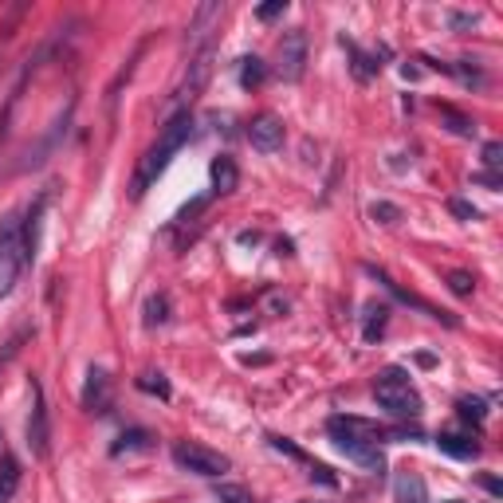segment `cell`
I'll use <instances>...</instances> for the list:
<instances>
[{
    "label": "cell",
    "instance_id": "28",
    "mask_svg": "<svg viewBox=\"0 0 503 503\" xmlns=\"http://www.w3.org/2000/svg\"><path fill=\"white\" fill-rule=\"evenodd\" d=\"M449 208L460 216V221H480V213H476V208H472L468 201H460V197H452V201H449Z\"/></svg>",
    "mask_w": 503,
    "mask_h": 503
},
{
    "label": "cell",
    "instance_id": "16",
    "mask_svg": "<svg viewBox=\"0 0 503 503\" xmlns=\"http://www.w3.org/2000/svg\"><path fill=\"white\" fill-rule=\"evenodd\" d=\"M150 449V433L146 429H130V433H122L118 436V444L110 452H115V457H122V452H146Z\"/></svg>",
    "mask_w": 503,
    "mask_h": 503
},
{
    "label": "cell",
    "instance_id": "3",
    "mask_svg": "<svg viewBox=\"0 0 503 503\" xmlns=\"http://www.w3.org/2000/svg\"><path fill=\"white\" fill-rule=\"evenodd\" d=\"M374 402L382 405V410L389 417H421L425 410V402H421V393H417V385L410 382V374L405 369H397V366H389L377 374V382H374Z\"/></svg>",
    "mask_w": 503,
    "mask_h": 503
},
{
    "label": "cell",
    "instance_id": "21",
    "mask_svg": "<svg viewBox=\"0 0 503 503\" xmlns=\"http://www.w3.org/2000/svg\"><path fill=\"white\" fill-rule=\"evenodd\" d=\"M138 389H146V393H158L161 402H166V397H169V382H166V374H154V369L138 377Z\"/></svg>",
    "mask_w": 503,
    "mask_h": 503
},
{
    "label": "cell",
    "instance_id": "25",
    "mask_svg": "<svg viewBox=\"0 0 503 503\" xmlns=\"http://www.w3.org/2000/svg\"><path fill=\"white\" fill-rule=\"evenodd\" d=\"M457 410H460V417H464V421H483V402H472V397H460V402H457Z\"/></svg>",
    "mask_w": 503,
    "mask_h": 503
},
{
    "label": "cell",
    "instance_id": "11",
    "mask_svg": "<svg viewBox=\"0 0 503 503\" xmlns=\"http://www.w3.org/2000/svg\"><path fill=\"white\" fill-rule=\"evenodd\" d=\"M393 499H397V503H429V491H425V480L417 476L413 468L397 472V476H393Z\"/></svg>",
    "mask_w": 503,
    "mask_h": 503
},
{
    "label": "cell",
    "instance_id": "23",
    "mask_svg": "<svg viewBox=\"0 0 503 503\" xmlns=\"http://www.w3.org/2000/svg\"><path fill=\"white\" fill-rule=\"evenodd\" d=\"M369 216L382 221V224H397V221H402V208L389 205V201H374V205H369Z\"/></svg>",
    "mask_w": 503,
    "mask_h": 503
},
{
    "label": "cell",
    "instance_id": "2",
    "mask_svg": "<svg viewBox=\"0 0 503 503\" xmlns=\"http://www.w3.org/2000/svg\"><path fill=\"white\" fill-rule=\"evenodd\" d=\"M327 429H330V436H335V444L354 464H362V468L374 472V476L385 472V457H382V449H377V441H385L389 429H377L374 421H362V417H330Z\"/></svg>",
    "mask_w": 503,
    "mask_h": 503
},
{
    "label": "cell",
    "instance_id": "24",
    "mask_svg": "<svg viewBox=\"0 0 503 503\" xmlns=\"http://www.w3.org/2000/svg\"><path fill=\"white\" fill-rule=\"evenodd\" d=\"M449 288L464 299V296H472V291H476V280H472L468 272H449Z\"/></svg>",
    "mask_w": 503,
    "mask_h": 503
},
{
    "label": "cell",
    "instance_id": "15",
    "mask_svg": "<svg viewBox=\"0 0 503 503\" xmlns=\"http://www.w3.org/2000/svg\"><path fill=\"white\" fill-rule=\"evenodd\" d=\"M20 488V464L16 457H0V503H8Z\"/></svg>",
    "mask_w": 503,
    "mask_h": 503
},
{
    "label": "cell",
    "instance_id": "32",
    "mask_svg": "<svg viewBox=\"0 0 503 503\" xmlns=\"http://www.w3.org/2000/svg\"><path fill=\"white\" fill-rule=\"evenodd\" d=\"M449 503H464V499H449Z\"/></svg>",
    "mask_w": 503,
    "mask_h": 503
},
{
    "label": "cell",
    "instance_id": "22",
    "mask_svg": "<svg viewBox=\"0 0 503 503\" xmlns=\"http://www.w3.org/2000/svg\"><path fill=\"white\" fill-rule=\"evenodd\" d=\"M166 311H169V299H166V296H154V299H150V303H146V327H161V322L169 319Z\"/></svg>",
    "mask_w": 503,
    "mask_h": 503
},
{
    "label": "cell",
    "instance_id": "29",
    "mask_svg": "<svg viewBox=\"0 0 503 503\" xmlns=\"http://www.w3.org/2000/svg\"><path fill=\"white\" fill-rule=\"evenodd\" d=\"M476 24V16H468V12H452V28H472Z\"/></svg>",
    "mask_w": 503,
    "mask_h": 503
},
{
    "label": "cell",
    "instance_id": "8",
    "mask_svg": "<svg viewBox=\"0 0 503 503\" xmlns=\"http://www.w3.org/2000/svg\"><path fill=\"white\" fill-rule=\"evenodd\" d=\"M221 16H224V4H221V0H205V4H197L193 20H189V52H197V47L213 44V32L221 28Z\"/></svg>",
    "mask_w": 503,
    "mask_h": 503
},
{
    "label": "cell",
    "instance_id": "17",
    "mask_svg": "<svg viewBox=\"0 0 503 503\" xmlns=\"http://www.w3.org/2000/svg\"><path fill=\"white\" fill-rule=\"evenodd\" d=\"M264 79H268V68H264V60H256V55L240 60V83H244V87H260Z\"/></svg>",
    "mask_w": 503,
    "mask_h": 503
},
{
    "label": "cell",
    "instance_id": "30",
    "mask_svg": "<svg viewBox=\"0 0 503 503\" xmlns=\"http://www.w3.org/2000/svg\"><path fill=\"white\" fill-rule=\"evenodd\" d=\"M480 483L491 491V496H503V488H499V480H496V476H480Z\"/></svg>",
    "mask_w": 503,
    "mask_h": 503
},
{
    "label": "cell",
    "instance_id": "4",
    "mask_svg": "<svg viewBox=\"0 0 503 503\" xmlns=\"http://www.w3.org/2000/svg\"><path fill=\"white\" fill-rule=\"evenodd\" d=\"M28 264H32V256L24 248V221L4 216L0 221V299H8L16 291Z\"/></svg>",
    "mask_w": 503,
    "mask_h": 503
},
{
    "label": "cell",
    "instance_id": "18",
    "mask_svg": "<svg viewBox=\"0 0 503 503\" xmlns=\"http://www.w3.org/2000/svg\"><path fill=\"white\" fill-rule=\"evenodd\" d=\"M346 44V52H350V60H354V75H358V79H369V75H374L377 68H382V63H374V60H369V55H362V47H358V44H350V40H343Z\"/></svg>",
    "mask_w": 503,
    "mask_h": 503
},
{
    "label": "cell",
    "instance_id": "13",
    "mask_svg": "<svg viewBox=\"0 0 503 503\" xmlns=\"http://www.w3.org/2000/svg\"><path fill=\"white\" fill-rule=\"evenodd\" d=\"M213 193H236V185H240V169H236V161L229 154H221L213 161Z\"/></svg>",
    "mask_w": 503,
    "mask_h": 503
},
{
    "label": "cell",
    "instance_id": "7",
    "mask_svg": "<svg viewBox=\"0 0 503 503\" xmlns=\"http://www.w3.org/2000/svg\"><path fill=\"white\" fill-rule=\"evenodd\" d=\"M28 449L36 460H47L52 452V421H47V402H44V385L32 377V417H28Z\"/></svg>",
    "mask_w": 503,
    "mask_h": 503
},
{
    "label": "cell",
    "instance_id": "5",
    "mask_svg": "<svg viewBox=\"0 0 503 503\" xmlns=\"http://www.w3.org/2000/svg\"><path fill=\"white\" fill-rule=\"evenodd\" d=\"M174 464L185 472H193V476H208V480L229 472V457H221L216 449H205V444H193V441L174 444Z\"/></svg>",
    "mask_w": 503,
    "mask_h": 503
},
{
    "label": "cell",
    "instance_id": "20",
    "mask_svg": "<svg viewBox=\"0 0 503 503\" xmlns=\"http://www.w3.org/2000/svg\"><path fill=\"white\" fill-rule=\"evenodd\" d=\"M436 110H441V118H449V122H452V130H457V134H464V138H468V134H476V122H472V118H464L460 110H452L449 102H441V107H436Z\"/></svg>",
    "mask_w": 503,
    "mask_h": 503
},
{
    "label": "cell",
    "instance_id": "1",
    "mask_svg": "<svg viewBox=\"0 0 503 503\" xmlns=\"http://www.w3.org/2000/svg\"><path fill=\"white\" fill-rule=\"evenodd\" d=\"M189 138H193V115H189V110H177V115L169 118L166 126H161V138H158L154 146L142 154V161H138L134 182H130V197H134V201H142V197H146V189L154 185L161 174H166L169 158H174Z\"/></svg>",
    "mask_w": 503,
    "mask_h": 503
},
{
    "label": "cell",
    "instance_id": "10",
    "mask_svg": "<svg viewBox=\"0 0 503 503\" xmlns=\"http://www.w3.org/2000/svg\"><path fill=\"white\" fill-rule=\"evenodd\" d=\"M107 405H110V377H107V369H91V374H87V389H83V410L107 413Z\"/></svg>",
    "mask_w": 503,
    "mask_h": 503
},
{
    "label": "cell",
    "instance_id": "6",
    "mask_svg": "<svg viewBox=\"0 0 503 503\" xmlns=\"http://www.w3.org/2000/svg\"><path fill=\"white\" fill-rule=\"evenodd\" d=\"M275 71H280L283 83H299L303 79V71H307V32H303V28L283 32L280 52H275Z\"/></svg>",
    "mask_w": 503,
    "mask_h": 503
},
{
    "label": "cell",
    "instance_id": "9",
    "mask_svg": "<svg viewBox=\"0 0 503 503\" xmlns=\"http://www.w3.org/2000/svg\"><path fill=\"white\" fill-rule=\"evenodd\" d=\"M283 138H288V130H283V122L275 118V115H260V118H252V126H248V142H252V150H260V154H275V150L283 146Z\"/></svg>",
    "mask_w": 503,
    "mask_h": 503
},
{
    "label": "cell",
    "instance_id": "26",
    "mask_svg": "<svg viewBox=\"0 0 503 503\" xmlns=\"http://www.w3.org/2000/svg\"><path fill=\"white\" fill-rule=\"evenodd\" d=\"M483 166L491 169V177L499 174V166H503V146L499 142H488V146H483Z\"/></svg>",
    "mask_w": 503,
    "mask_h": 503
},
{
    "label": "cell",
    "instance_id": "31",
    "mask_svg": "<svg viewBox=\"0 0 503 503\" xmlns=\"http://www.w3.org/2000/svg\"><path fill=\"white\" fill-rule=\"evenodd\" d=\"M299 503H319V499H299Z\"/></svg>",
    "mask_w": 503,
    "mask_h": 503
},
{
    "label": "cell",
    "instance_id": "12",
    "mask_svg": "<svg viewBox=\"0 0 503 503\" xmlns=\"http://www.w3.org/2000/svg\"><path fill=\"white\" fill-rule=\"evenodd\" d=\"M436 449L449 452V457H457V460H476L480 457V444L472 441V436H464V433H441L436 436Z\"/></svg>",
    "mask_w": 503,
    "mask_h": 503
},
{
    "label": "cell",
    "instance_id": "19",
    "mask_svg": "<svg viewBox=\"0 0 503 503\" xmlns=\"http://www.w3.org/2000/svg\"><path fill=\"white\" fill-rule=\"evenodd\" d=\"M216 503H256V499L240 483H216Z\"/></svg>",
    "mask_w": 503,
    "mask_h": 503
},
{
    "label": "cell",
    "instance_id": "27",
    "mask_svg": "<svg viewBox=\"0 0 503 503\" xmlns=\"http://www.w3.org/2000/svg\"><path fill=\"white\" fill-rule=\"evenodd\" d=\"M283 12H288V0H272V4H260V8H256V20L268 24V20H275V16H283Z\"/></svg>",
    "mask_w": 503,
    "mask_h": 503
},
{
    "label": "cell",
    "instance_id": "14",
    "mask_svg": "<svg viewBox=\"0 0 503 503\" xmlns=\"http://www.w3.org/2000/svg\"><path fill=\"white\" fill-rule=\"evenodd\" d=\"M385 322H389V307H385V303H369V307H366V322H362V338H366V343H377V338H382Z\"/></svg>",
    "mask_w": 503,
    "mask_h": 503
}]
</instances>
